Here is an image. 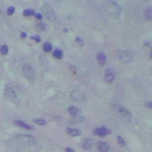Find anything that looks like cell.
I'll return each instance as SVG.
<instances>
[{
    "mask_svg": "<svg viewBox=\"0 0 152 152\" xmlns=\"http://www.w3.org/2000/svg\"><path fill=\"white\" fill-rule=\"evenodd\" d=\"M16 140L21 144L28 146H35L37 143V140L36 138L33 136L28 134L18 135L16 137Z\"/></svg>",
    "mask_w": 152,
    "mask_h": 152,
    "instance_id": "1",
    "label": "cell"
},
{
    "mask_svg": "<svg viewBox=\"0 0 152 152\" xmlns=\"http://www.w3.org/2000/svg\"><path fill=\"white\" fill-rule=\"evenodd\" d=\"M22 74L23 76L28 81L31 83H33L35 80V74L33 68L28 63L23 64L22 68Z\"/></svg>",
    "mask_w": 152,
    "mask_h": 152,
    "instance_id": "2",
    "label": "cell"
},
{
    "mask_svg": "<svg viewBox=\"0 0 152 152\" xmlns=\"http://www.w3.org/2000/svg\"><path fill=\"white\" fill-rule=\"evenodd\" d=\"M41 10L46 17L51 21H55L56 19V16L52 8L47 4H43Z\"/></svg>",
    "mask_w": 152,
    "mask_h": 152,
    "instance_id": "3",
    "label": "cell"
},
{
    "mask_svg": "<svg viewBox=\"0 0 152 152\" xmlns=\"http://www.w3.org/2000/svg\"><path fill=\"white\" fill-rule=\"evenodd\" d=\"M113 133V131L109 128L105 127L96 128L93 131V134L95 136L99 137H104L107 136Z\"/></svg>",
    "mask_w": 152,
    "mask_h": 152,
    "instance_id": "4",
    "label": "cell"
},
{
    "mask_svg": "<svg viewBox=\"0 0 152 152\" xmlns=\"http://www.w3.org/2000/svg\"><path fill=\"white\" fill-rule=\"evenodd\" d=\"M5 98L7 100L16 103L18 101V95L16 92L11 87H8L5 90L4 92Z\"/></svg>",
    "mask_w": 152,
    "mask_h": 152,
    "instance_id": "5",
    "label": "cell"
},
{
    "mask_svg": "<svg viewBox=\"0 0 152 152\" xmlns=\"http://www.w3.org/2000/svg\"><path fill=\"white\" fill-rule=\"evenodd\" d=\"M113 109L116 113L126 118H130L132 116L130 112L122 105H114L113 106Z\"/></svg>",
    "mask_w": 152,
    "mask_h": 152,
    "instance_id": "6",
    "label": "cell"
},
{
    "mask_svg": "<svg viewBox=\"0 0 152 152\" xmlns=\"http://www.w3.org/2000/svg\"><path fill=\"white\" fill-rule=\"evenodd\" d=\"M117 54L120 61H122L123 62L128 63L132 59V54L127 51H119Z\"/></svg>",
    "mask_w": 152,
    "mask_h": 152,
    "instance_id": "7",
    "label": "cell"
},
{
    "mask_svg": "<svg viewBox=\"0 0 152 152\" xmlns=\"http://www.w3.org/2000/svg\"><path fill=\"white\" fill-rule=\"evenodd\" d=\"M115 77L114 71L111 68H107L105 69L104 73V80L108 84L113 83Z\"/></svg>",
    "mask_w": 152,
    "mask_h": 152,
    "instance_id": "8",
    "label": "cell"
},
{
    "mask_svg": "<svg viewBox=\"0 0 152 152\" xmlns=\"http://www.w3.org/2000/svg\"><path fill=\"white\" fill-rule=\"evenodd\" d=\"M96 146L99 152H109L110 151L109 145L106 142H98L96 144Z\"/></svg>",
    "mask_w": 152,
    "mask_h": 152,
    "instance_id": "9",
    "label": "cell"
},
{
    "mask_svg": "<svg viewBox=\"0 0 152 152\" xmlns=\"http://www.w3.org/2000/svg\"><path fill=\"white\" fill-rule=\"evenodd\" d=\"M97 60L98 64L102 67L104 66L106 63L107 61V56L106 54L103 52H99L97 55Z\"/></svg>",
    "mask_w": 152,
    "mask_h": 152,
    "instance_id": "10",
    "label": "cell"
},
{
    "mask_svg": "<svg viewBox=\"0 0 152 152\" xmlns=\"http://www.w3.org/2000/svg\"><path fill=\"white\" fill-rule=\"evenodd\" d=\"M93 145V141L91 139H85L82 142L81 147L85 150L89 151L92 148Z\"/></svg>",
    "mask_w": 152,
    "mask_h": 152,
    "instance_id": "11",
    "label": "cell"
},
{
    "mask_svg": "<svg viewBox=\"0 0 152 152\" xmlns=\"http://www.w3.org/2000/svg\"><path fill=\"white\" fill-rule=\"evenodd\" d=\"M66 132L67 134L70 137H77L81 134V131L78 129L70 128L66 129Z\"/></svg>",
    "mask_w": 152,
    "mask_h": 152,
    "instance_id": "12",
    "label": "cell"
},
{
    "mask_svg": "<svg viewBox=\"0 0 152 152\" xmlns=\"http://www.w3.org/2000/svg\"><path fill=\"white\" fill-rule=\"evenodd\" d=\"M13 123L17 126L21 127L22 128L26 129V130H31L32 129V128L30 126L27 124V123H26L25 122H23V121H21V120L15 119V121H13Z\"/></svg>",
    "mask_w": 152,
    "mask_h": 152,
    "instance_id": "13",
    "label": "cell"
},
{
    "mask_svg": "<svg viewBox=\"0 0 152 152\" xmlns=\"http://www.w3.org/2000/svg\"><path fill=\"white\" fill-rule=\"evenodd\" d=\"M79 110L75 106H70L67 108V112L70 116L72 117H76L79 112Z\"/></svg>",
    "mask_w": 152,
    "mask_h": 152,
    "instance_id": "14",
    "label": "cell"
},
{
    "mask_svg": "<svg viewBox=\"0 0 152 152\" xmlns=\"http://www.w3.org/2000/svg\"><path fill=\"white\" fill-rule=\"evenodd\" d=\"M43 50L46 53L50 52L52 50V45L49 42H46L44 43L43 46Z\"/></svg>",
    "mask_w": 152,
    "mask_h": 152,
    "instance_id": "15",
    "label": "cell"
},
{
    "mask_svg": "<svg viewBox=\"0 0 152 152\" xmlns=\"http://www.w3.org/2000/svg\"><path fill=\"white\" fill-rule=\"evenodd\" d=\"M53 55L54 57L58 59H60L62 58L63 56L62 51L60 49H56L53 52Z\"/></svg>",
    "mask_w": 152,
    "mask_h": 152,
    "instance_id": "16",
    "label": "cell"
},
{
    "mask_svg": "<svg viewBox=\"0 0 152 152\" xmlns=\"http://www.w3.org/2000/svg\"><path fill=\"white\" fill-rule=\"evenodd\" d=\"M9 51V47L7 45H4L0 49V53L3 56H5Z\"/></svg>",
    "mask_w": 152,
    "mask_h": 152,
    "instance_id": "17",
    "label": "cell"
},
{
    "mask_svg": "<svg viewBox=\"0 0 152 152\" xmlns=\"http://www.w3.org/2000/svg\"><path fill=\"white\" fill-rule=\"evenodd\" d=\"M35 11L31 9H26L23 11V14L26 17H30L35 15Z\"/></svg>",
    "mask_w": 152,
    "mask_h": 152,
    "instance_id": "18",
    "label": "cell"
},
{
    "mask_svg": "<svg viewBox=\"0 0 152 152\" xmlns=\"http://www.w3.org/2000/svg\"><path fill=\"white\" fill-rule=\"evenodd\" d=\"M116 140H117V142L119 144V145L121 146V147H125L126 145V143L125 141L122 138V137L120 135L117 136Z\"/></svg>",
    "mask_w": 152,
    "mask_h": 152,
    "instance_id": "19",
    "label": "cell"
},
{
    "mask_svg": "<svg viewBox=\"0 0 152 152\" xmlns=\"http://www.w3.org/2000/svg\"><path fill=\"white\" fill-rule=\"evenodd\" d=\"M35 123L39 126H44L46 125V122L43 119H36L34 121Z\"/></svg>",
    "mask_w": 152,
    "mask_h": 152,
    "instance_id": "20",
    "label": "cell"
},
{
    "mask_svg": "<svg viewBox=\"0 0 152 152\" xmlns=\"http://www.w3.org/2000/svg\"><path fill=\"white\" fill-rule=\"evenodd\" d=\"M15 11V8L13 6H10V7H8L7 10V14L9 15V16H11L13 14L14 12Z\"/></svg>",
    "mask_w": 152,
    "mask_h": 152,
    "instance_id": "21",
    "label": "cell"
},
{
    "mask_svg": "<svg viewBox=\"0 0 152 152\" xmlns=\"http://www.w3.org/2000/svg\"><path fill=\"white\" fill-rule=\"evenodd\" d=\"M31 38L32 39H34L37 42H39L41 41V38L39 36H36L35 37H31Z\"/></svg>",
    "mask_w": 152,
    "mask_h": 152,
    "instance_id": "22",
    "label": "cell"
},
{
    "mask_svg": "<svg viewBox=\"0 0 152 152\" xmlns=\"http://www.w3.org/2000/svg\"><path fill=\"white\" fill-rule=\"evenodd\" d=\"M35 17L38 19H39V20H41L43 19V17H42V14H41L40 13H37V14H35Z\"/></svg>",
    "mask_w": 152,
    "mask_h": 152,
    "instance_id": "23",
    "label": "cell"
},
{
    "mask_svg": "<svg viewBox=\"0 0 152 152\" xmlns=\"http://www.w3.org/2000/svg\"><path fill=\"white\" fill-rule=\"evenodd\" d=\"M66 152H76V151L75 150H74L73 149L70 148V147H67L65 149Z\"/></svg>",
    "mask_w": 152,
    "mask_h": 152,
    "instance_id": "24",
    "label": "cell"
},
{
    "mask_svg": "<svg viewBox=\"0 0 152 152\" xmlns=\"http://www.w3.org/2000/svg\"><path fill=\"white\" fill-rule=\"evenodd\" d=\"M21 37L23 38H26L27 37V34L26 32H23L21 33Z\"/></svg>",
    "mask_w": 152,
    "mask_h": 152,
    "instance_id": "25",
    "label": "cell"
},
{
    "mask_svg": "<svg viewBox=\"0 0 152 152\" xmlns=\"http://www.w3.org/2000/svg\"><path fill=\"white\" fill-rule=\"evenodd\" d=\"M146 107H148L149 108H152V103L151 102H147V103H146Z\"/></svg>",
    "mask_w": 152,
    "mask_h": 152,
    "instance_id": "26",
    "label": "cell"
},
{
    "mask_svg": "<svg viewBox=\"0 0 152 152\" xmlns=\"http://www.w3.org/2000/svg\"><path fill=\"white\" fill-rule=\"evenodd\" d=\"M76 40H77V41L78 42H82V39L80 37H77V38H76Z\"/></svg>",
    "mask_w": 152,
    "mask_h": 152,
    "instance_id": "27",
    "label": "cell"
},
{
    "mask_svg": "<svg viewBox=\"0 0 152 152\" xmlns=\"http://www.w3.org/2000/svg\"><path fill=\"white\" fill-rule=\"evenodd\" d=\"M0 11H1V9H0Z\"/></svg>",
    "mask_w": 152,
    "mask_h": 152,
    "instance_id": "28",
    "label": "cell"
}]
</instances>
